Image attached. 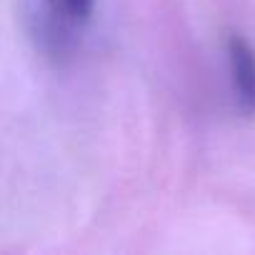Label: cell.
<instances>
[{
    "label": "cell",
    "mask_w": 255,
    "mask_h": 255,
    "mask_svg": "<svg viewBox=\"0 0 255 255\" xmlns=\"http://www.w3.org/2000/svg\"><path fill=\"white\" fill-rule=\"evenodd\" d=\"M228 60L240 110L255 113V50L240 35H233L228 43Z\"/></svg>",
    "instance_id": "6da1fadb"
},
{
    "label": "cell",
    "mask_w": 255,
    "mask_h": 255,
    "mask_svg": "<svg viewBox=\"0 0 255 255\" xmlns=\"http://www.w3.org/2000/svg\"><path fill=\"white\" fill-rule=\"evenodd\" d=\"M53 13L68 23H83L90 10H93V0H48Z\"/></svg>",
    "instance_id": "7a4b0ae2"
}]
</instances>
